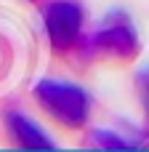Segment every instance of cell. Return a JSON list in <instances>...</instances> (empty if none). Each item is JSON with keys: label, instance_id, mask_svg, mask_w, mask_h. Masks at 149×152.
Segmentation results:
<instances>
[{"label": "cell", "instance_id": "5", "mask_svg": "<svg viewBox=\"0 0 149 152\" xmlns=\"http://www.w3.org/2000/svg\"><path fill=\"white\" fill-rule=\"evenodd\" d=\"M91 144L93 147H99V150H117V152H123V150H131V142H125L123 136H115L112 131H96L93 136H91Z\"/></svg>", "mask_w": 149, "mask_h": 152}, {"label": "cell", "instance_id": "1", "mask_svg": "<svg viewBox=\"0 0 149 152\" xmlns=\"http://www.w3.org/2000/svg\"><path fill=\"white\" fill-rule=\"evenodd\" d=\"M35 102L61 126L67 128H83L91 115V99L88 94L64 80H40L32 91Z\"/></svg>", "mask_w": 149, "mask_h": 152}, {"label": "cell", "instance_id": "3", "mask_svg": "<svg viewBox=\"0 0 149 152\" xmlns=\"http://www.w3.org/2000/svg\"><path fill=\"white\" fill-rule=\"evenodd\" d=\"M91 51L107 59H117V61H131L139 53V35L131 24V19L120 11L109 13L104 19V24L99 27V32L91 37Z\"/></svg>", "mask_w": 149, "mask_h": 152}, {"label": "cell", "instance_id": "6", "mask_svg": "<svg viewBox=\"0 0 149 152\" xmlns=\"http://www.w3.org/2000/svg\"><path fill=\"white\" fill-rule=\"evenodd\" d=\"M136 94H139L144 118H147V123H149V67H147V69H141L139 77H136Z\"/></svg>", "mask_w": 149, "mask_h": 152}, {"label": "cell", "instance_id": "4", "mask_svg": "<svg viewBox=\"0 0 149 152\" xmlns=\"http://www.w3.org/2000/svg\"><path fill=\"white\" fill-rule=\"evenodd\" d=\"M5 126H8V134L13 139V144L21 147V150H29V152H53L56 150V144L48 139V134L21 112H8Z\"/></svg>", "mask_w": 149, "mask_h": 152}, {"label": "cell", "instance_id": "2", "mask_svg": "<svg viewBox=\"0 0 149 152\" xmlns=\"http://www.w3.org/2000/svg\"><path fill=\"white\" fill-rule=\"evenodd\" d=\"M83 5L75 0H51L43 8V24L56 51H72L83 43Z\"/></svg>", "mask_w": 149, "mask_h": 152}]
</instances>
